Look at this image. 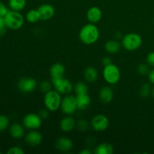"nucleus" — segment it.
I'll use <instances>...</instances> for the list:
<instances>
[{"instance_id":"f3484780","label":"nucleus","mask_w":154,"mask_h":154,"mask_svg":"<svg viewBox=\"0 0 154 154\" xmlns=\"http://www.w3.org/2000/svg\"><path fill=\"white\" fill-rule=\"evenodd\" d=\"M76 121L71 115H66L60 123V128L63 132H69L75 128Z\"/></svg>"},{"instance_id":"f704fd0d","label":"nucleus","mask_w":154,"mask_h":154,"mask_svg":"<svg viewBox=\"0 0 154 154\" xmlns=\"http://www.w3.org/2000/svg\"><path fill=\"white\" fill-rule=\"evenodd\" d=\"M50 112H51V111H48L47 108H45V109H42L39 111L38 115L40 116V117L42 119V120H46V119H48V117H49Z\"/></svg>"},{"instance_id":"7ed1b4c3","label":"nucleus","mask_w":154,"mask_h":154,"mask_svg":"<svg viewBox=\"0 0 154 154\" xmlns=\"http://www.w3.org/2000/svg\"><path fill=\"white\" fill-rule=\"evenodd\" d=\"M7 28L11 30H18L21 29L25 22V17L20 11L9 10L4 17Z\"/></svg>"},{"instance_id":"9d476101","label":"nucleus","mask_w":154,"mask_h":154,"mask_svg":"<svg viewBox=\"0 0 154 154\" xmlns=\"http://www.w3.org/2000/svg\"><path fill=\"white\" fill-rule=\"evenodd\" d=\"M37 81L32 78H22L18 81L17 88L23 93H29L37 88Z\"/></svg>"},{"instance_id":"e433bc0d","label":"nucleus","mask_w":154,"mask_h":154,"mask_svg":"<svg viewBox=\"0 0 154 154\" xmlns=\"http://www.w3.org/2000/svg\"><path fill=\"white\" fill-rule=\"evenodd\" d=\"M148 80L152 84H154V69L150 70L148 73Z\"/></svg>"},{"instance_id":"393cba45","label":"nucleus","mask_w":154,"mask_h":154,"mask_svg":"<svg viewBox=\"0 0 154 154\" xmlns=\"http://www.w3.org/2000/svg\"><path fill=\"white\" fill-rule=\"evenodd\" d=\"M74 91H75V96L87 94L89 91L88 86L84 82L81 81V82H78L75 84V87H74Z\"/></svg>"},{"instance_id":"a878e982","label":"nucleus","mask_w":154,"mask_h":154,"mask_svg":"<svg viewBox=\"0 0 154 154\" xmlns=\"http://www.w3.org/2000/svg\"><path fill=\"white\" fill-rule=\"evenodd\" d=\"M90 126H91L90 123H88L86 120H84V119L78 120L76 122V125H75V128L79 132H87L90 129Z\"/></svg>"},{"instance_id":"bb28decb","label":"nucleus","mask_w":154,"mask_h":154,"mask_svg":"<svg viewBox=\"0 0 154 154\" xmlns=\"http://www.w3.org/2000/svg\"><path fill=\"white\" fill-rule=\"evenodd\" d=\"M10 126V120L7 116L0 114V132L7 130Z\"/></svg>"},{"instance_id":"423d86ee","label":"nucleus","mask_w":154,"mask_h":154,"mask_svg":"<svg viewBox=\"0 0 154 154\" xmlns=\"http://www.w3.org/2000/svg\"><path fill=\"white\" fill-rule=\"evenodd\" d=\"M60 109L66 115H72L75 114L78 110L76 96L71 94L66 95V96L62 99Z\"/></svg>"},{"instance_id":"9b49d317","label":"nucleus","mask_w":154,"mask_h":154,"mask_svg":"<svg viewBox=\"0 0 154 154\" xmlns=\"http://www.w3.org/2000/svg\"><path fill=\"white\" fill-rule=\"evenodd\" d=\"M38 11L40 14L41 20L46 21L49 20L51 18L54 17L55 14V8L54 6L48 3L42 4L38 8Z\"/></svg>"},{"instance_id":"c756f323","label":"nucleus","mask_w":154,"mask_h":154,"mask_svg":"<svg viewBox=\"0 0 154 154\" xmlns=\"http://www.w3.org/2000/svg\"><path fill=\"white\" fill-rule=\"evenodd\" d=\"M137 70H138V72L141 75H148L149 72H150L148 65L144 64V63H141V64L138 65V68H137Z\"/></svg>"},{"instance_id":"a211bd4d","label":"nucleus","mask_w":154,"mask_h":154,"mask_svg":"<svg viewBox=\"0 0 154 154\" xmlns=\"http://www.w3.org/2000/svg\"><path fill=\"white\" fill-rule=\"evenodd\" d=\"M99 100L103 103H110L114 99V91L109 86H105L99 90Z\"/></svg>"},{"instance_id":"5701e85b","label":"nucleus","mask_w":154,"mask_h":154,"mask_svg":"<svg viewBox=\"0 0 154 154\" xmlns=\"http://www.w3.org/2000/svg\"><path fill=\"white\" fill-rule=\"evenodd\" d=\"M26 6V0H8V7L10 10L20 11L23 10Z\"/></svg>"},{"instance_id":"0eeeda50","label":"nucleus","mask_w":154,"mask_h":154,"mask_svg":"<svg viewBox=\"0 0 154 154\" xmlns=\"http://www.w3.org/2000/svg\"><path fill=\"white\" fill-rule=\"evenodd\" d=\"M51 82L53 84V87H54V90H57L61 95L70 94L72 90H74L73 84L69 80L65 78L51 80Z\"/></svg>"},{"instance_id":"cd10ccee","label":"nucleus","mask_w":154,"mask_h":154,"mask_svg":"<svg viewBox=\"0 0 154 154\" xmlns=\"http://www.w3.org/2000/svg\"><path fill=\"white\" fill-rule=\"evenodd\" d=\"M151 87H150V84L148 83H144L141 85L139 90V95L143 98L148 97L151 93Z\"/></svg>"},{"instance_id":"2f4dec72","label":"nucleus","mask_w":154,"mask_h":154,"mask_svg":"<svg viewBox=\"0 0 154 154\" xmlns=\"http://www.w3.org/2000/svg\"><path fill=\"white\" fill-rule=\"evenodd\" d=\"M6 29L7 26H6L5 18L3 17H0V36H2L5 34Z\"/></svg>"},{"instance_id":"4468645a","label":"nucleus","mask_w":154,"mask_h":154,"mask_svg":"<svg viewBox=\"0 0 154 154\" xmlns=\"http://www.w3.org/2000/svg\"><path fill=\"white\" fill-rule=\"evenodd\" d=\"M102 11L99 7L93 6L90 8L87 12V20L91 23H97L102 20Z\"/></svg>"},{"instance_id":"aec40b11","label":"nucleus","mask_w":154,"mask_h":154,"mask_svg":"<svg viewBox=\"0 0 154 154\" xmlns=\"http://www.w3.org/2000/svg\"><path fill=\"white\" fill-rule=\"evenodd\" d=\"M84 79L88 83H94L97 81L99 78V73L96 68L93 66H89L84 72Z\"/></svg>"},{"instance_id":"f8f14e48","label":"nucleus","mask_w":154,"mask_h":154,"mask_svg":"<svg viewBox=\"0 0 154 154\" xmlns=\"http://www.w3.org/2000/svg\"><path fill=\"white\" fill-rule=\"evenodd\" d=\"M42 135L37 130H30L25 135L26 143L30 147H37L42 144Z\"/></svg>"},{"instance_id":"ea45409f","label":"nucleus","mask_w":154,"mask_h":154,"mask_svg":"<svg viewBox=\"0 0 154 154\" xmlns=\"http://www.w3.org/2000/svg\"><path fill=\"white\" fill-rule=\"evenodd\" d=\"M0 154H1V152H0Z\"/></svg>"},{"instance_id":"4c0bfd02","label":"nucleus","mask_w":154,"mask_h":154,"mask_svg":"<svg viewBox=\"0 0 154 154\" xmlns=\"http://www.w3.org/2000/svg\"><path fill=\"white\" fill-rule=\"evenodd\" d=\"M93 153V152L90 151V149L85 148V149H84V150H82L81 152H80V154H91Z\"/></svg>"},{"instance_id":"473e14b6","label":"nucleus","mask_w":154,"mask_h":154,"mask_svg":"<svg viewBox=\"0 0 154 154\" xmlns=\"http://www.w3.org/2000/svg\"><path fill=\"white\" fill-rule=\"evenodd\" d=\"M9 10L10 9H8V8L2 2L0 1V17H4L7 14L8 12L9 11Z\"/></svg>"},{"instance_id":"7c9ffc66","label":"nucleus","mask_w":154,"mask_h":154,"mask_svg":"<svg viewBox=\"0 0 154 154\" xmlns=\"http://www.w3.org/2000/svg\"><path fill=\"white\" fill-rule=\"evenodd\" d=\"M25 152L19 146H14V147H10L6 152L8 154H23Z\"/></svg>"},{"instance_id":"2eb2a0df","label":"nucleus","mask_w":154,"mask_h":154,"mask_svg":"<svg viewBox=\"0 0 154 154\" xmlns=\"http://www.w3.org/2000/svg\"><path fill=\"white\" fill-rule=\"evenodd\" d=\"M9 134L14 139H21L25 137V127L23 125L15 123L9 126Z\"/></svg>"},{"instance_id":"1a4fd4ad","label":"nucleus","mask_w":154,"mask_h":154,"mask_svg":"<svg viewBox=\"0 0 154 154\" xmlns=\"http://www.w3.org/2000/svg\"><path fill=\"white\" fill-rule=\"evenodd\" d=\"M90 125L93 130L102 132L108 129L109 126V120L104 114H97L92 118Z\"/></svg>"},{"instance_id":"c9c22d12","label":"nucleus","mask_w":154,"mask_h":154,"mask_svg":"<svg viewBox=\"0 0 154 154\" xmlns=\"http://www.w3.org/2000/svg\"><path fill=\"white\" fill-rule=\"evenodd\" d=\"M102 63L104 66H107L108 65H111L113 63L112 60H111V57H105L102 60Z\"/></svg>"},{"instance_id":"6e6552de","label":"nucleus","mask_w":154,"mask_h":154,"mask_svg":"<svg viewBox=\"0 0 154 154\" xmlns=\"http://www.w3.org/2000/svg\"><path fill=\"white\" fill-rule=\"evenodd\" d=\"M42 119L38 114L29 113L23 119V125L25 129L29 130H37L42 126Z\"/></svg>"},{"instance_id":"20e7f679","label":"nucleus","mask_w":154,"mask_h":154,"mask_svg":"<svg viewBox=\"0 0 154 154\" xmlns=\"http://www.w3.org/2000/svg\"><path fill=\"white\" fill-rule=\"evenodd\" d=\"M143 43L141 36L135 32H129L125 35L121 41V45L128 51H135L139 49Z\"/></svg>"},{"instance_id":"f257e3e1","label":"nucleus","mask_w":154,"mask_h":154,"mask_svg":"<svg viewBox=\"0 0 154 154\" xmlns=\"http://www.w3.org/2000/svg\"><path fill=\"white\" fill-rule=\"evenodd\" d=\"M99 38V30L96 24L89 23L84 25L79 32V39L85 45H93Z\"/></svg>"},{"instance_id":"4be33fe9","label":"nucleus","mask_w":154,"mask_h":154,"mask_svg":"<svg viewBox=\"0 0 154 154\" xmlns=\"http://www.w3.org/2000/svg\"><path fill=\"white\" fill-rule=\"evenodd\" d=\"M121 44L117 40H109L105 43V50L108 54H116L121 49Z\"/></svg>"},{"instance_id":"39448f33","label":"nucleus","mask_w":154,"mask_h":154,"mask_svg":"<svg viewBox=\"0 0 154 154\" xmlns=\"http://www.w3.org/2000/svg\"><path fill=\"white\" fill-rule=\"evenodd\" d=\"M103 78L108 84L114 85L120 81L121 78V72L120 69L114 63L104 66L103 72H102Z\"/></svg>"},{"instance_id":"58836bf2","label":"nucleus","mask_w":154,"mask_h":154,"mask_svg":"<svg viewBox=\"0 0 154 154\" xmlns=\"http://www.w3.org/2000/svg\"><path fill=\"white\" fill-rule=\"evenodd\" d=\"M151 93H152V96H153V97L154 98V87L153 88V90H152Z\"/></svg>"},{"instance_id":"72a5a7b5","label":"nucleus","mask_w":154,"mask_h":154,"mask_svg":"<svg viewBox=\"0 0 154 154\" xmlns=\"http://www.w3.org/2000/svg\"><path fill=\"white\" fill-rule=\"evenodd\" d=\"M146 61L148 66L154 67V52H150L147 54Z\"/></svg>"},{"instance_id":"412c9836","label":"nucleus","mask_w":154,"mask_h":154,"mask_svg":"<svg viewBox=\"0 0 154 154\" xmlns=\"http://www.w3.org/2000/svg\"><path fill=\"white\" fill-rule=\"evenodd\" d=\"M114 151V147L111 144L101 143L95 147L93 152L95 154H112Z\"/></svg>"},{"instance_id":"c85d7f7f","label":"nucleus","mask_w":154,"mask_h":154,"mask_svg":"<svg viewBox=\"0 0 154 154\" xmlns=\"http://www.w3.org/2000/svg\"><path fill=\"white\" fill-rule=\"evenodd\" d=\"M52 82H51L49 81H47V80H45V81H42L41 84H39V88H40L41 91L43 92L44 93H46L48 92H49L50 90H52Z\"/></svg>"},{"instance_id":"dca6fc26","label":"nucleus","mask_w":154,"mask_h":154,"mask_svg":"<svg viewBox=\"0 0 154 154\" xmlns=\"http://www.w3.org/2000/svg\"><path fill=\"white\" fill-rule=\"evenodd\" d=\"M65 73H66V68L60 63H54L50 69V75L51 80L64 78Z\"/></svg>"},{"instance_id":"ddd939ff","label":"nucleus","mask_w":154,"mask_h":154,"mask_svg":"<svg viewBox=\"0 0 154 154\" xmlns=\"http://www.w3.org/2000/svg\"><path fill=\"white\" fill-rule=\"evenodd\" d=\"M55 147L58 151L68 153L73 148V141L67 137H60L56 141Z\"/></svg>"},{"instance_id":"f03ea898","label":"nucleus","mask_w":154,"mask_h":154,"mask_svg":"<svg viewBox=\"0 0 154 154\" xmlns=\"http://www.w3.org/2000/svg\"><path fill=\"white\" fill-rule=\"evenodd\" d=\"M62 96L60 93L56 90H51L48 93H45L44 96V105L45 108L51 112L57 111L60 108L62 102Z\"/></svg>"},{"instance_id":"b1692460","label":"nucleus","mask_w":154,"mask_h":154,"mask_svg":"<svg viewBox=\"0 0 154 154\" xmlns=\"http://www.w3.org/2000/svg\"><path fill=\"white\" fill-rule=\"evenodd\" d=\"M25 19L29 23H35L38 21L41 20L40 14L38 9H31L26 14Z\"/></svg>"},{"instance_id":"6ab92c4d","label":"nucleus","mask_w":154,"mask_h":154,"mask_svg":"<svg viewBox=\"0 0 154 154\" xmlns=\"http://www.w3.org/2000/svg\"><path fill=\"white\" fill-rule=\"evenodd\" d=\"M76 96L77 106L78 110H85L90 106L91 104V98L89 96L88 93L83 95H78Z\"/></svg>"}]
</instances>
